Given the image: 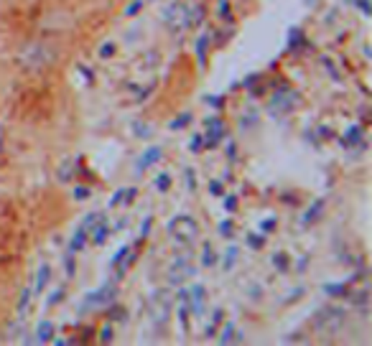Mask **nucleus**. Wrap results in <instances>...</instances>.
Wrapping results in <instances>:
<instances>
[{"label":"nucleus","mask_w":372,"mask_h":346,"mask_svg":"<svg viewBox=\"0 0 372 346\" xmlns=\"http://www.w3.org/2000/svg\"><path fill=\"white\" fill-rule=\"evenodd\" d=\"M321 206H324V201H317V204H314V209H309V214H306V222H311V219H317L319 212H321Z\"/></svg>","instance_id":"a878e982"},{"label":"nucleus","mask_w":372,"mask_h":346,"mask_svg":"<svg viewBox=\"0 0 372 346\" xmlns=\"http://www.w3.org/2000/svg\"><path fill=\"white\" fill-rule=\"evenodd\" d=\"M161 158H164V151H161V148H151V151H145L143 158L138 160V171L151 169V166H153V163H158Z\"/></svg>","instance_id":"1a4fd4ad"},{"label":"nucleus","mask_w":372,"mask_h":346,"mask_svg":"<svg viewBox=\"0 0 372 346\" xmlns=\"http://www.w3.org/2000/svg\"><path fill=\"white\" fill-rule=\"evenodd\" d=\"M148 313H151L156 326H164L166 321H169V316H171V295L166 293V291H156L151 295V303H148Z\"/></svg>","instance_id":"39448f33"},{"label":"nucleus","mask_w":372,"mask_h":346,"mask_svg":"<svg viewBox=\"0 0 372 346\" xmlns=\"http://www.w3.org/2000/svg\"><path fill=\"white\" fill-rule=\"evenodd\" d=\"M127 255H130V249H127V247H120L118 252H115L112 262H110V265H112V270L118 273V277L127 270Z\"/></svg>","instance_id":"9d476101"},{"label":"nucleus","mask_w":372,"mask_h":346,"mask_svg":"<svg viewBox=\"0 0 372 346\" xmlns=\"http://www.w3.org/2000/svg\"><path fill=\"white\" fill-rule=\"evenodd\" d=\"M186 184H189V188L191 191H194V188H197V176H194V171H186Z\"/></svg>","instance_id":"7c9ffc66"},{"label":"nucleus","mask_w":372,"mask_h":346,"mask_svg":"<svg viewBox=\"0 0 372 346\" xmlns=\"http://www.w3.org/2000/svg\"><path fill=\"white\" fill-rule=\"evenodd\" d=\"M169 232H171L173 240L191 245V242H197V237H199V224H197V219L186 217V214H179V217H173L171 222H169Z\"/></svg>","instance_id":"f03ea898"},{"label":"nucleus","mask_w":372,"mask_h":346,"mask_svg":"<svg viewBox=\"0 0 372 346\" xmlns=\"http://www.w3.org/2000/svg\"><path fill=\"white\" fill-rule=\"evenodd\" d=\"M201 262H204V267H212V265H217V252L209 247H204V258H201Z\"/></svg>","instance_id":"aec40b11"},{"label":"nucleus","mask_w":372,"mask_h":346,"mask_svg":"<svg viewBox=\"0 0 372 346\" xmlns=\"http://www.w3.org/2000/svg\"><path fill=\"white\" fill-rule=\"evenodd\" d=\"M235 262H237V247H230L227 252H225V270H230Z\"/></svg>","instance_id":"4be33fe9"},{"label":"nucleus","mask_w":372,"mask_h":346,"mask_svg":"<svg viewBox=\"0 0 372 346\" xmlns=\"http://www.w3.org/2000/svg\"><path fill=\"white\" fill-rule=\"evenodd\" d=\"M189 123H191V115L189 112H184L182 117H176V120L171 123V130H182L184 125H189Z\"/></svg>","instance_id":"5701e85b"},{"label":"nucleus","mask_w":372,"mask_h":346,"mask_svg":"<svg viewBox=\"0 0 372 346\" xmlns=\"http://www.w3.org/2000/svg\"><path fill=\"white\" fill-rule=\"evenodd\" d=\"M169 186H171V176L169 173H161V176L156 178V188L158 191H169Z\"/></svg>","instance_id":"412c9836"},{"label":"nucleus","mask_w":372,"mask_h":346,"mask_svg":"<svg viewBox=\"0 0 372 346\" xmlns=\"http://www.w3.org/2000/svg\"><path fill=\"white\" fill-rule=\"evenodd\" d=\"M247 245L255 247V249H260L263 247V237H247Z\"/></svg>","instance_id":"473e14b6"},{"label":"nucleus","mask_w":372,"mask_h":346,"mask_svg":"<svg viewBox=\"0 0 372 346\" xmlns=\"http://www.w3.org/2000/svg\"><path fill=\"white\" fill-rule=\"evenodd\" d=\"M201 143H204V140H201L199 135H197V138H191V151H194V153H199V148H201Z\"/></svg>","instance_id":"72a5a7b5"},{"label":"nucleus","mask_w":372,"mask_h":346,"mask_svg":"<svg viewBox=\"0 0 372 346\" xmlns=\"http://www.w3.org/2000/svg\"><path fill=\"white\" fill-rule=\"evenodd\" d=\"M133 130H136V135L138 138H151V135H153V127H151V125H145V123H133Z\"/></svg>","instance_id":"a211bd4d"},{"label":"nucleus","mask_w":372,"mask_h":346,"mask_svg":"<svg viewBox=\"0 0 372 346\" xmlns=\"http://www.w3.org/2000/svg\"><path fill=\"white\" fill-rule=\"evenodd\" d=\"M275 227V219H265L263 222V230H273Z\"/></svg>","instance_id":"ea45409f"},{"label":"nucleus","mask_w":372,"mask_h":346,"mask_svg":"<svg viewBox=\"0 0 372 346\" xmlns=\"http://www.w3.org/2000/svg\"><path fill=\"white\" fill-rule=\"evenodd\" d=\"M273 265L278 267V270H286V267H288V258H286L283 252H275V255H273Z\"/></svg>","instance_id":"b1692460"},{"label":"nucleus","mask_w":372,"mask_h":346,"mask_svg":"<svg viewBox=\"0 0 372 346\" xmlns=\"http://www.w3.org/2000/svg\"><path fill=\"white\" fill-rule=\"evenodd\" d=\"M112 53H115V46H112V44H105V46H102V51H100L102 59H108V56H112Z\"/></svg>","instance_id":"c756f323"},{"label":"nucleus","mask_w":372,"mask_h":346,"mask_svg":"<svg viewBox=\"0 0 372 346\" xmlns=\"http://www.w3.org/2000/svg\"><path fill=\"white\" fill-rule=\"evenodd\" d=\"M204 49H207V36H201L199 44H197V53H199V62L204 64Z\"/></svg>","instance_id":"cd10ccee"},{"label":"nucleus","mask_w":372,"mask_h":346,"mask_svg":"<svg viewBox=\"0 0 372 346\" xmlns=\"http://www.w3.org/2000/svg\"><path fill=\"white\" fill-rule=\"evenodd\" d=\"M110 338H112V331L108 326V329H102V341H110Z\"/></svg>","instance_id":"58836bf2"},{"label":"nucleus","mask_w":372,"mask_h":346,"mask_svg":"<svg viewBox=\"0 0 372 346\" xmlns=\"http://www.w3.org/2000/svg\"><path fill=\"white\" fill-rule=\"evenodd\" d=\"M191 303H194V311H201V303H204V288L201 285H197L194 291H191Z\"/></svg>","instance_id":"dca6fc26"},{"label":"nucleus","mask_w":372,"mask_h":346,"mask_svg":"<svg viewBox=\"0 0 372 346\" xmlns=\"http://www.w3.org/2000/svg\"><path fill=\"white\" fill-rule=\"evenodd\" d=\"M54 336V323L51 321H41L36 326V341H51Z\"/></svg>","instance_id":"ddd939ff"},{"label":"nucleus","mask_w":372,"mask_h":346,"mask_svg":"<svg viewBox=\"0 0 372 346\" xmlns=\"http://www.w3.org/2000/svg\"><path fill=\"white\" fill-rule=\"evenodd\" d=\"M54 59H56V51L51 46H44V44H31L21 53V62L26 64V66H31V69L49 66V64H54Z\"/></svg>","instance_id":"7ed1b4c3"},{"label":"nucleus","mask_w":372,"mask_h":346,"mask_svg":"<svg viewBox=\"0 0 372 346\" xmlns=\"http://www.w3.org/2000/svg\"><path fill=\"white\" fill-rule=\"evenodd\" d=\"M140 5H143V0H136V3H133V5L125 10V16H136L138 10H140Z\"/></svg>","instance_id":"2f4dec72"},{"label":"nucleus","mask_w":372,"mask_h":346,"mask_svg":"<svg viewBox=\"0 0 372 346\" xmlns=\"http://www.w3.org/2000/svg\"><path fill=\"white\" fill-rule=\"evenodd\" d=\"M201 16H204V10L201 8H189V5H184V3H173V5H169V10L164 13V21L173 34H182L186 28L197 26L201 21Z\"/></svg>","instance_id":"f257e3e1"},{"label":"nucleus","mask_w":372,"mask_h":346,"mask_svg":"<svg viewBox=\"0 0 372 346\" xmlns=\"http://www.w3.org/2000/svg\"><path fill=\"white\" fill-rule=\"evenodd\" d=\"M219 232H222V237H230L232 234V222H222L219 224Z\"/></svg>","instance_id":"c85d7f7f"},{"label":"nucleus","mask_w":372,"mask_h":346,"mask_svg":"<svg viewBox=\"0 0 372 346\" xmlns=\"http://www.w3.org/2000/svg\"><path fill=\"white\" fill-rule=\"evenodd\" d=\"M92 242L95 245H102V242L108 240V234H110V227H108V219H102V222H97L95 227H92Z\"/></svg>","instance_id":"f8f14e48"},{"label":"nucleus","mask_w":372,"mask_h":346,"mask_svg":"<svg viewBox=\"0 0 372 346\" xmlns=\"http://www.w3.org/2000/svg\"><path fill=\"white\" fill-rule=\"evenodd\" d=\"M194 275V267L186 262V260H179V262H173L171 267H169V283L171 285H182V283H186L189 277Z\"/></svg>","instance_id":"0eeeda50"},{"label":"nucleus","mask_w":372,"mask_h":346,"mask_svg":"<svg viewBox=\"0 0 372 346\" xmlns=\"http://www.w3.org/2000/svg\"><path fill=\"white\" fill-rule=\"evenodd\" d=\"M342 323H345V311H339V308H321L317 313V319H314L317 331L324 334V336L336 334V331L342 329Z\"/></svg>","instance_id":"20e7f679"},{"label":"nucleus","mask_w":372,"mask_h":346,"mask_svg":"<svg viewBox=\"0 0 372 346\" xmlns=\"http://www.w3.org/2000/svg\"><path fill=\"white\" fill-rule=\"evenodd\" d=\"M87 196H90V188H84V186H77V188H74V199H77V201H84Z\"/></svg>","instance_id":"bb28decb"},{"label":"nucleus","mask_w":372,"mask_h":346,"mask_svg":"<svg viewBox=\"0 0 372 346\" xmlns=\"http://www.w3.org/2000/svg\"><path fill=\"white\" fill-rule=\"evenodd\" d=\"M219 16H222V18H227V3H225V0L219 3Z\"/></svg>","instance_id":"4c0bfd02"},{"label":"nucleus","mask_w":372,"mask_h":346,"mask_svg":"<svg viewBox=\"0 0 372 346\" xmlns=\"http://www.w3.org/2000/svg\"><path fill=\"white\" fill-rule=\"evenodd\" d=\"M28 301H31V293H28V291H26V293H23V298H21V303H18V313L23 311V308H26Z\"/></svg>","instance_id":"f704fd0d"},{"label":"nucleus","mask_w":372,"mask_h":346,"mask_svg":"<svg viewBox=\"0 0 372 346\" xmlns=\"http://www.w3.org/2000/svg\"><path fill=\"white\" fill-rule=\"evenodd\" d=\"M243 334H240V331L235 329V326H232V323H227V326H225V329H222V336H219V344H230V341H243Z\"/></svg>","instance_id":"4468645a"},{"label":"nucleus","mask_w":372,"mask_h":346,"mask_svg":"<svg viewBox=\"0 0 372 346\" xmlns=\"http://www.w3.org/2000/svg\"><path fill=\"white\" fill-rule=\"evenodd\" d=\"M212 194H214V196L222 194V184H219V181H212Z\"/></svg>","instance_id":"e433bc0d"},{"label":"nucleus","mask_w":372,"mask_h":346,"mask_svg":"<svg viewBox=\"0 0 372 346\" xmlns=\"http://www.w3.org/2000/svg\"><path fill=\"white\" fill-rule=\"evenodd\" d=\"M324 291L329 295H334V298H342L347 293V285L345 283H334V285H324Z\"/></svg>","instance_id":"6ab92c4d"},{"label":"nucleus","mask_w":372,"mask_h":346,"mask_svg":"<svg viewBox=\"0 0 372 346\" xmlns=\"http://www.w3.org/2000/svg\"><path fill=\"white\" fill-rule=\"evenodd\" d=\"M222 138H225V123H222L219 117H209L207 120V145L209 148H214Z\"/></svg>","instance_id":"6e6552de"},{"label":"nucleus","mask_w":372,"mask_h":346,"mask_svg":"<svg viewBox=\"0 0 372 346\" xmlns=\"http://www.w3.org/2000/svg\"><path fill=\"white\" fill-rule=\"evenodd\" d=\"M133 199H136V188H120V191H115V196L110 199V206L130 204Z\"/></svg>","instance_id":"9b49d317"},{"label":"nucleus","mask_w":372,"mask_h":346,"mask_svg":"<svg viewBox=\"0 0 372 346\" xmlns=\"http://www.w3.org/2000/svg\"><path fill=\"white\" fill-rule=\"evenodd\" d=\"M84 240H87V232L79 227V230L74 232V237H72V252H77V249H82L84 247Z\"/></svg>","instance_id":"f3484780"},{"label":"nucleus","mask_w":372,"mask_h":346,"mask_svg":"<svg viewBox=\"0 0 372 346\" xmlns=\"http://www.w3.org/2000/svg\"><path fill=\"white\" fill-rule=\"evenodd\" d=\"M357 140H360V127H349V130H347L345 143L349 145V143H357Z\"/></svg>","instance_id":"393cba45"},{"label":"nucleus","mask_w":372,"mask_h":346,"mask_svg":"<svg viewBox=\"0 0 372 346\" xmlns=\"http://www.w3.org/2000/svg\"><path fill=\"white\" fill-rule=\"evenodd\" d=\"M225 206H227V212H235V209H237V199H235V196H232V199H227V201H225Z\"/></svg>","instance_id":"c9c22d12"},{"label":"nucleus","mask_w":372,"mask_h":346,"mask_svg":"<svg viewBox=\"0 0 372 346\" xmlns=\"http://www.w3.org/2000/svg\"><path fill=\"white\" fill-rule=\"evenodd\" d=\"M49 280H51V267H49V265H41V270H38V280H36V291H38V293L44 291Z\"/></svg>","instance_id":"2eb2a0df"},{"label":"nucleus","mask_w":372,"mask_h":346,"mask_svg":"<svg viewBox=\"0 0 372 346\" xmlns=\"http://www.w3.org/2000/svg\"><path fill=\"white\" fill-rule=\"evenodd\" d=\"M115 298V285H102L100 291H95L84 298L82 308H102V306H110Z\"/></svg>","instance_id":"423d86ee"}]
</instances>
